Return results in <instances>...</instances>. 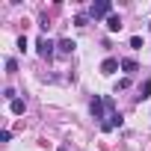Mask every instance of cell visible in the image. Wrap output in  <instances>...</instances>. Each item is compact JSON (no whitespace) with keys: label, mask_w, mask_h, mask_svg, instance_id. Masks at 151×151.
Segmentation results:
<instances>
[{"label":"cell","mask_w":151,"mask_h":151,"mask_svg":"<svg viewBox=\"0 0 151 151\" xmlns=\"http://www.w3.org/2000/svg\"><path fill=\"white\" fill-rule=\"evenodd\" d=\"M89 110H92V119L104 124V119H107V116H104V110H107V101H104L101 95H95V98H92V104H89Z\"/></svg>","instance_id":"1"},{"label":"cell","mask_w":151,"mask_h":151,"mask_svg":"<svg viewBox=\"0 0 151 151\" xmlns=\"http://www.w3.org/2000/svg\"><path fill=\"white\" fill-rule=\"evenodd\" d=\"M110 9H113V6L107 3V0H98V3H92V9H89V18H95V21H98V18H110V15H113Z\"/></svg>","instance_id":"2"},{"label":"cell","mask_w":151,"mask_h":151,"mask_svg":"<svg viewBox=\"0 0 151 151\" xmlns=\"http://www.w3.org/2000/svg\"><path fill=\"white\" fill-rule=\"evenodd\" d=\"M53 47H56V45H53L47 36L39 39V56H42V59H50V56H53Z\"/></svg>","instance_id":"3"},{"label":"cell","mask_w":151,"mask_h":151,"mask_svg":"<svg viewBox=\"0 0 151 151\" xmlns=\"http://www.w3.org/2000/svg\"><path fill=\"white\" fill-rule=\"evenodd\" d=\"M56 47H59V53H74V47H77V45H74L71 39H59Z\"/></svg>","instance_id":"4"},{"label":"cell","mask_w":151,"mask_h":151,"mask_svg":"<svg viewBox=\"0 0 151 151\" xmlns=\"http://www.w3.org/2000/svg\"><path fill=\"white\" fill-rule=\"evenodd\" d=\"M116 68H119V59H113V56H110V59H104V62H101V74H113V71H116Z\"/></svg>","instance_id":"5"},{"label":"cell","mask_w":151,"mask_h":151,"mask_svg":"<svg viewBox=\"0 0 151 151\" xmlns=\"http://www.w3.org/2000/svg\"><path fill=\"white\" fill-rule=\"evenodd\" d=\"M107 30H110V33H119V30H122V21H119V15H110V18H107Z\"/></svg>","instance_id":"6"},{"label":"cell","mask_w":151,"mask_h":151,"mask_svg":"<svg viewBox=\"0 0 151 151\" xmlns=\"http://www.w3.org/2000/svg\"><path fill=\"white\" fill-rule=\"evenodd\" d=\"M148 95H151V80H142V86H139V101L148 98Z\"/></svg>","instance_id":"7"},{"label":"cell","mask_w":151,"mask_h":151,"mask_svg":"<svg viewBox=\"0 0 151 151\" xmlns=\"http://www.w3.org/2000/svg\"><path fill=\"white\" fill-rule=\"evenodd\" d=\"M24 110H27V104H24L21 98H15V101H12V113H15V116H21Z\"/></svg>","instance_id":"8"},{"label":"cell","mask_w":151,"mask_h":151,"mask_svg":"<svg viewBox=\"0 0 151 151\" xmlns=\"http://www.w3.org/2000/svg\"><path fill=\"white\" fill-rule=\"evenodd\" d=\"M122 68H124L127 74H133V71H136V62H133V59H122Z\"/></svg>","instance_id":"9"},{"label":"cell","mask_w":151,"mask_h":151,"mask_svg":"<svg viewBox=\"0 0 151 151\" xmlns=\"http://www.w3.org/2000/svg\"><path fill=\"white\" fill-rule=\"evenodd\" d=\"M59 151H68V148H65V145H62V148H59Z\"/></svg>","instance_id":"10"}]
</instances>
